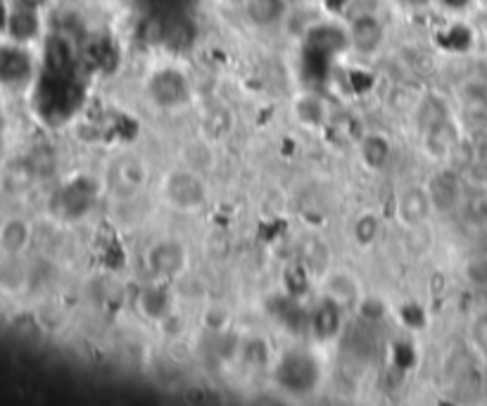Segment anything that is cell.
<instances>
[{"instance_id":"2","label":"cell","mask_w":487,"mask_h":406,"mask_svg":"<svg viewBox=\"0 0 487 406\" xmlns=\"http://www.w3.org/2000/svg\"><path fill=\"white\" fill-rule=\"evenodd\" d=\"M431 209L433 199L428 188H417V185H411V188H407V191H402L397 195L395 216L402 226L407 228L421 226V223L428 219Z\"/></svg>"},{"instance_id":"4","label":"cell","mask_w":487,"mask_h":406,"mask_svg":"<svg viewBox=\"0 0 487 406\" xmlns=\"http://www.w3.org/2000/svg\"><path fill=\"white\" fill-rule=\"evenodd\" d=\"M184 249L177 242H162V245H157L153 249V266H155V271L164 273V276H174L177 271L184 269Z\"/></svg>"},{"instance_id":"5","label":"cell","mask_w":487,"mask_h":406,"mask_svg":"<svg viewBox=\"0 0 487 406\" xmlns=\"http://www.w3.org/2000/svg\"><path fill=\"white\" fill-rule=\"evenodd\" d=\"M352 41L359 50L371 53V50L378 48V43H381V24L376 20H371V17H359L352 27Z\"/></svg>"},{"instance_id":"11","label":"cell","mask_w":487,"mask_h":406,"mask_svg":"<svg viewBox=\"0 0 487 406\" xmlns=\"http://www.w3.org/2000/svg\"><path fill=\"white\" fill-rule=\"evenodd\" d=\"M471 216L478 221H487V195H481L471 202Z\"/></svg>"},{"instance_id":"1","label":"cell","mask_w":487,"mask_h":406,"mask_svg":"<svg viewBox=\"0 0 487 406\" xmlns=\"http://www.w3.org/2000/svg\"><path fill=\"white\" fill-rule=\"evenodd\" d=\"M162 192L167 202H171L177 209H184V212H188V209H200L207 199L205 181L198 174L186 169L169 174L167 181H164Z\"/></svg>"},{"instance_id":"6","label":"cell","mask_w":487,"mask_h":406,"mask_svg":"<svg viewBox=\"0 0 487 406\" xmlns=\"http://www.w3.org/2000/svg\"><path fill=\"white\" fill-rule=\"evenodd\" d=\"M352 235L354 240H357V245H361V248H371V245L378 240V235H381V219L371 212L361 214L359 219L354 221Z\"/></svg>"},{"instance_id":"7","label":"cell","mask_w":487,"mask_h":406,"mask_svg":"<svg viewBox=\"0 0 487 406\" xmlns=\"http://www.w3.org/2000/svg\"><path fill=\"white\" fill-rule=\"evenodd\" d=\"M428 192H431L433 207H438V209H452L454 202H457V183L447 181L445 176H440L438 181H433Z\"/></svg>"},{"instance_id":"9","label":"cell","mask_w":487,"mask_h":406,"mask_svg":"<svg viewBox=\"0 0 487 406\" xmlns=\"http://www.w3.org/2000/svg\"><path fill=\"white\" fill-rule=\"evenodd\" d=\"M466 278L478 288H487V256H475L466 264Z\"/></svg>"},{"instance_id":"8","label":"cell","mask_w":487,"mask_h":406,"mask_svg":"<svg viewBox=\"0 0 487 406\" xmlns=\"http://www.w3.org/2000/svg\"><path fill=\"white\" fill-rule=\"evenodd\" d=\"M247 10H250L254 21L271 24V21L278 20V14H281V3H278V0H250V3H247Z\"/></svg>"},{"instance_id":"3","label":"cell","mask_w":487,"mask_h":406,"mask_svg":"<svg viewBox=\"0 0 487 406\" xmlns=\"http://www.w3.org/2000/svg\"><path fill=\"white\" fill-rule=\"evenodd\" d=\"M29 240H31V228L24 219H10L5 226L0 228V249L7 256H17L20 252H24Z\"/></svg>"},{"instance_id":"10","label":"cell","mask_w":487,"mask_h":406,"mask_svg":"<svg viewBox=\"0 0 487 406\" xmlns=\"http://www.w3.org/2000/svg\"><path fill=\"white\" fill-rule=\"evenodd\" d=\"M471 337L481 349L487 352V312H481L471 323Z\"/></svg>"}]
</instances>
